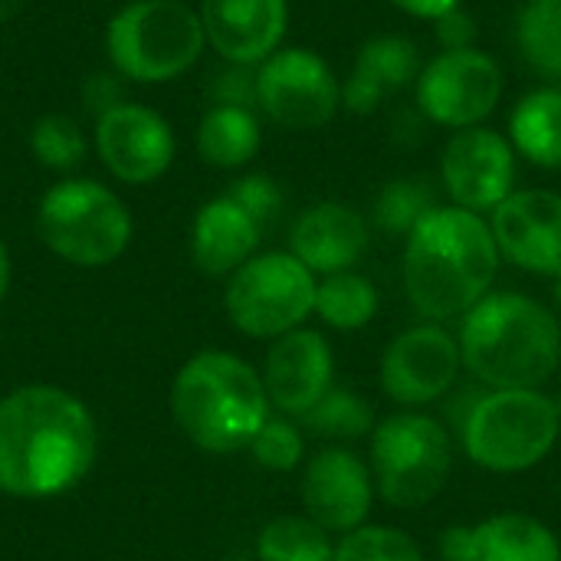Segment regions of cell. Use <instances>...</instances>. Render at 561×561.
<instances>
[{"instance_id": "3", "label": "cell", "mask_w": 561, "mask_h": 561, "mask_svg": "<svg viewBox=\"0 0 561 561\" xmlns=\"http://www.w3.org/2000/svg\"><path fill=\"white\" fill-rule=\"evenodd\" d=\"M463 365L490 388H539L561 362L559 319L523 293L480 299L460 332Z\"/></svg>"}, {"instance_id": "28", "label": "cell", "mask_w": 561, "mask_h": 561, "mask_svg": "<svg viewBox=\"0 0 561 561\" xmlns=\"http://www.w3.org/2000/svg\"><path fill=\"white\" fill-rule=\"evenodd\" d=\"M440 204H437V191L421 181V178H401V181H391L381 187L378 201H375V220L385 233L391 237H411L414 227L434 214Z\"/></svg>"}, {"instance_id": "13", "label": "cell", "mask_w": 561, "mask_h": 561, "mask_svg": "<svg viewBox=\"0 0 561 561\" xmlns=\"http://www.w3.org/2000/svg\"><path fill=\"white\" fill-rule=\"evenodd\" d=\"M95 148L102 164L125 184H151L174 161L171 125L138 102H125L95 118Z\"/></svg>"}, {"instance_id": "1", "label": "cell", "mask_w": 561, "mask_h": 561, "mask_svg": "<svg viewBox=\"0 0 561 561\" xmlns=\"http://www.w3.org/2000/svg\"><path fill=\"white\" fill-rule=\"evenodd\" d=\"M95 421L62 388L30 385L0 401V493L46 500L72 490L95 460Z\"/></svg>"}, {"instance_id": "2", "label": "cell", "mask_w": 561, "mask_h": 561, "mask_svg": "<svg viewBox=\"0 0 561 561\" xmlns=\"http://www.w3.org/2000/svg\"><path fill=\"white\" fill-rule=\"evenodd\" d=\"M500 270L493 227L463 207L427 214L404 250V289L427 319L467 316L486 299Z\"/></svg>"}, {"instance_id": "4", "label": "cell", "mask_w": 561, "mask_h": 561, "mask_svg": "<svg viewBox=\"0 0 561 561\" xmlns=\"http://www.w3.org/2000/svg\"><path fill=\"white\" fill-rule=\"evenodd\" d=\"M171 414L201 450L233 454L250 447L270 421V394L243 358L201 352L174 378Z\"/></svg>"}, {"instance_id": "35", "label": "cell", "mask_w": 561, "mask_h": 561, "mask_svg": "<svg viewBox=\"0 0 561 561\" xmlns=\"http://www.w3.org/2000/svg\"><path fill=\"white\" fill-rule=\"evenodd\" d=\"M82 99H85V108L95 118H102L105 112L125 105V99H122V79L118 76H108V72H95V76H89V82L82 89Z\"/></svg>"}, {"instance_id": "30", "label": "cell", "mask_w": 561, "mask_h": 561, "mask_svg": "<svg viewBox=\"0 0 561 561\" xmlns=\"http://www.w3.org/2000/svg\"><path fill=\"white\" fill-rule=\"evenodd\" d=\"M33 158L53 171H72L85 158V135L69 115H43L30 128Z\"/></svg>"}, {"instance_id": "27", "label": "cell", "mask_w": 561, "mask_h": 561, "mask_svg": "<svg viewBox=\"0 0 561 561\" xmlns=\"http://www.w3.org/2000/svg\"><path fill=\"white\" fill-rule=\"evenodd\" d=\"M260 561H332L325 529L302 516H279L260 533Z\"/></svg>"}, {"instance_id": "9", "label": "cell", "mask_w": 561, "mask_h": 561, "mask_svg": "<svg viewBox=\"0 0 561 561\" xmlns=\"http://www.w3.org/2000/svg\"><path fill=\"white\" fill-rule=\"evenodd\" d=\"M316 279L293 253L247 260L227 286L230 322L253 339H283L316 312Z\"/></svg>"}, {"instance_id": "16", "label": "cell", "mask_w": 561, "mask_h": 561, "mask_svg": "<svg viewBox=\"0 0 561 561\" xmlns=\"http://www.w3.org/2000/svg\"><path fill=\"white\" fill-rule=\"evenodd\" d=\"M371 477L348 450H322L302 473V506L325 533L362 529L371 510Z\"/></svg>"}, {"instance_id": "12", "label": "cell", "mask_w": 561, "mask_h": 561, "mask_svg": "<svg viewBox=\"0 0 561 561\" xmlns=\"http://www.w3.org/2000/svg\"><path fill=\"white\" fill-rule=\"evenodd\" d=\"M440 174L457 207L473 214L496 210L513 194L516 154L513 145L493 128H457L444 148Z\"/></svg>"}, {"instance_id": "39", "label": "cell", "mask_w": 561, "mask_h": 561, "mask_svg": "<svg viewBox=\"0 0 561 561\" xmlns=\"http://www.w3.org/2000/svg\"><path fill=\"white\" fill-rule=\"evenodd\" d=\"M556 306H559V312H561V276L556 279Z\"/></svg>"}, {"instance_id": "36", "label": "cell", "mask_w": 561, "mask_h": 561, "mask_svg": "<svg viewBox=\"0 0 561 561\" xmlns=\"http://www.w3.org/2000/svg\"><path fill=\"white\" fill-rule=\"evenodd\" d=\"M437 39H440L444 49H473V43H477L473 16L467 10H460V7L437 16Z\"/></svg>"}, {"instance_id": "14", "label": "cell", "mask_w": 561, "mask_h": 561, "mask_svg": "<svg viewBox=\"0 0 561 561\" xmlns=\"http://www.w3.org/2000/svg\"><path fill=\"white\" fill-rule=\"evenodd\" d=\"M460 345L440 325L401 332L381 362V385L398 404H427L444 398L460 371Z\"/></svg>"}, {"instance_id": "8", "label": "cell", "mask_w": 561, "mask_h": 561, "mask_svg": "<svg viewBox=\"0 0 561 561\" xmlns=\"http://www.w3.org/2000/svg\"><path fill=\"white\" fill-rule=\"evenodd\" d=\"M371 470L385 503L401 510L427 506L454 470V440L434 417L394 414L375 431Z\"/></svg>"}, {"instance_id": "38", "label": "cell", "mask_w": 561, "mask_h": 561, "mask_svg": "<svg viewBox=\"0 0 561 561\" xmlns=\"http://www.w3.org/2000/svg\"><path fill=\"white\" fill-rule=\"evenodd\" d=\"M7 289H10V253H7V247L0 240V302L7 296Z\"/></svg>"}, {"instance_id": "37", "label": "cell", "mask_w": 561, "mask_h": 561, "mask_svg": "<svg viewBox=\"0 0 561 561\" xmlns=\"http://www.w3.org/2000/svg\"><path fill=\"white\" fill-rule=\"evenodd\" d=\"M391 3L411 16H427V20H437L444 13H450L454 7H460V0H391Z\"/></svg>"}, {"instance_id": "6", "label": "cell", "mask_w": 561, "mask_h": 561, "mask_svg": "<svg viewBox=\"0 0 561 561\" xmlns=\"http://www.w3.org/2000/svg\"><path fill=\"white\" fill-rule=\"evenodd\" d=\"M559 404L539 388L483 394L460 424L470 460L496 473H519L542 463L559 440Z\"/></svg>"}, {"instance_id": "29", "label": "cell", "mask_w": 561, "mask_h": 561, "mask_svg": "<svg viewBox=\"0 0 561 561\" xmlns=\"http://www.w3.org/2000/svg\"><path fill=\"white\" fill-rule=\"evenodd\" d=\"M306 431L316 437L332 440H358L368 431H375V411L371 404L355 391H329L312 411L302 414Z\"/></svg>"}, {"instance_id": "17", "label": "cell", "mask_w": 561, "mask_h": 561, "mask_svg": "<svg viewBox=\"0 0 561 561\" xmlns=\"http://www.w3.org/2000/svg\"><path fill=\"white\" fill-rule=\"evenodd\" d=\"M329 385H332V348L325 335L312 329H293L270 348L263 368V388L270 394V404H276L279 411L302 417L332 391Z\"/></svg>"}, {"instance_id": "15", "label": "cell", "mask_w": 561, "mask_h": 561, "mask_svg": "<svg viewBox=\"0 0 561 561\" xmlns=\"http://www.w3.org/2000/svg\"><path fill=\"white\" fill-rule=\"evenodd\" d=\"M493 237L500 253L542 276H561V194L513 191L493 210Z\"/></svg>"}, {"instance_id": "7", "label": "cell", "mask_w": 561, "mask_h": 561, "mask_svg": "<svg viewBox=\"0 0 561 561\" xmlns=\"http://www.w3.org/2000/svg\"><path fill=\"white\" fill-rule=\"evenodd\" d=\"M43 243L72 266H108L131 240V214L105 184L69 178L53 184L36 210Z\"/></svg>"}, {"instance_id": "11", "label": "cell", "mask_w": 561, "mask_h": 561, "mask_svg": "<svg viewBox=\"0 0 561 561\" xmlns=\"http://www.w3.org/2000/svg\"><path fill=\"white\" fill-rule=\"evenodd\" d=\"M260 108L283 128L309 131L325 125L342 105V85L312 49H279L256 69Z\"/></svg>"}, {"instance_id": "31", "label": "cell", "mask_w": 561, "mask_h": 561, "mask_svg": "<svg viewBox=\"0 0 561 561\" xmlns=\"http://www.w3.org/2000/svg\"><path fill=\"white\" fill-rule=\"evenodd\" d=\"M332 561H424L414 539L391 526H368L345 536Z\"/></svg>"}, {"instance_id": "23", "label": "cell", "mask_w": 561, "mask_h": 561, "mask_svg": "<svg viewBox=\"0 0 561 561\" xmlns=\"http://www.w3.org/2000/svg\"><path fill=\"white\" fill-rule=\"evenodd\" d=\"M513 148L542 168H561V89L529 92L510 118Z\"/></svg>"}, {"instance_id": "19", "label": "cell", "mask_w": 561, "mask_h": 561, "mask_svg": "<svg viewBox=\"0 0 561 561\" xmlns=\"http://www.w3.org/2000/svg\"><path fill=\"white\" fill-rule=\"evenodd\" d=\"M444 561H561L559 539L533 516L506 513L444 533Z\"/></svg>"}, {"instance_id": "32", "label": "cell", "mask_w": 561, "mask_h": 561, "mask_svg": "<svg viewBox=\"0 0 561 561\" xmlns=\"http://www.w3.org/2000/svg\"><path fill=\"white\" fill-rule=\"evenodd\" d=\"M250 450H253V457H256L260 467L276 470V473H286V470H296L299 460H302V434L289 421L270 417L263 424V431L253 437Z\"/></svg>"}, {"instance_id": "24", "label": "cell", "mask_w": 561, "mask_h": 561, "mask_svg": "<svg viewBox=\"0 0 561 561\" xmlns=\"http://www.w3.org/2000/svg\"><path fill=\"white\" fill-rule=\"evenodd\" d=\"M260 148V122L253 108L214 105L197 125V151L214 168H240Z\"/></svg>"}, {"instance_id": "18", "label": "cell", "mask_w": 561, "mask_h": 561, "mask_svg": "<svg viewBox=\"0 0 561 561\" xmlns=\"http://www.w3.org/2000/svg\"><path fill=\"white\" fill-rule=\"evenodd\" d=\"M201 23L227 62L256 66L276 53L286 33V0H204Z\"/></svg>"}, {"instance_id": "5", "label": "cell", "mask_w": 561, "mask_h": 561, "mask_svg": "<svg viewBox=\"0 0 561 561\" xmlns=\"http://www.w3.org/2000/svg\"><path fill=\"white\" fill-rule=\"evenodd\" d=\"M201 13L181 0H135L122 7L105 33L108 59L128 82H171L204 49Z\"/></svg>"}, {"instance_id": "25", "label": "cell", "mask_w": 561, "mask_h": 561, "mask_svg": "<svg viewBox=\"0 0 561 561\" xmlns=\"http://www.w3.org/2000/svg\"><path fill=\"white\" fill-rule=\"evenodd\" d=\"M316 312L342 332L365 329L378 312V289L358 273H332L316 286Z\"/></svg>"}, {"instance_id": "10", "label": "cell", "mask_w": 561, "mask_h": 561, "mask_svg": "<svg viewBox=\"0 0 561 561\" xmlns=\"http://www.w3.org/2000/svg\"><path fill=\"white\" fill-rule=\"evenodd\" d=\"M503 95V72L480 49H444L417 76L421 112L447 128L480 125Z\"/></svg>"}, {"instance_id": "26", "label": "cell", "mask_w": 561, "mask_h": 561, "mask_svg": "<svg viewBox=\"0 0 561 561\" xmlns=\"http://www.w3.org/2000/svg\"><path fill=\"white\" fill-rule=\"evenodd\" d=\"M516 39L523 59L549 82L561 89V0L552 3H529L519 13Z\"/></svg>"}, {"instance_id": "40", "label": "cell", "mask_w": 561, "mask_h": 561, "mask_svg": "<svg viewBox=\"0 0 561 561\" xmlns=\"http://www.w3.org/2000/svg\"><path fill=\"white\" fill-rule=\"evenodd\" d=\"M529 3H552V0H529Z\"/></svg>"}, {"instance_id": "33", "label": "cell", "mask_w": 561, "mask_h": 561, "mask_svg": "<svg viewBox=\"0 0 561 561\" xmlns=\"http://www.w3.org/2000/svg\"><path fill=\"white\" fill-rule=\"evenodd\" d=\"M227 197H230V201L260 227V230L273 227L276 217H279V210H283V191H279V184H276L273 178H266V174H247V178H240V181L227 191Z\"/></svg>"}, {"instance_id": "20", "label": "cell", "mask_w": 561, "mask_h": 561, "mask_svg": "<svg viewBox=\"0 0 561 561\" xmlns=\"http://www.w3.org/2000/svg\"><path fill=\"white\" fill-rule=\"evenodd\" d=\"M289 247L293 256L312 273H345L368 250V224L345 204H316L296 220Z\"/></svg>"}, {"instance_id": "21", "label": "cell", "mask_w": 561, "mask_h": 561, "mask_svg": "<svg viewBox=\"0 0 561 561\" xmlns=\"http://www.w3.org/2000/svg\"><path fill=\"white\" fill-rule=\"evenodd\" d=\"M421 76L417 46L404 36H375L358 49L355 69L342 85V105L355 115H368L385 95L411 85Z\"/></svg>"}, {"instance_id": "22", "label": "cell", "mask_w": 561, "mask_h": 561, "mask_svg": "<svg viewBox=\"0 0 561 561\" xmlns=\"http://www.w3.org/2000/svg\"><path fill=\"white\" fill-rule=\"evenodd\" d=\"M260 237L263 230L224 194L204 204L194 217V230H191L194 266L207 276L237 273L247 260H253Z\"/></svg>"}, {"instance_id": "34", "label": "cell", "mask_w": 561, "mask_h": 561, "mask_svg": "<svg viewBox=\"0 0 561 561\" xmlns=\"http://www.w3.org/2000/svg\"><path fill=\"white\" fill-rule=\"evenodd\" d=\"M210 95H214L217 105H237V108H253V105H260L253 66L227 62V69H220V72L214 76Z\"/></svg>"}]
</instances>
